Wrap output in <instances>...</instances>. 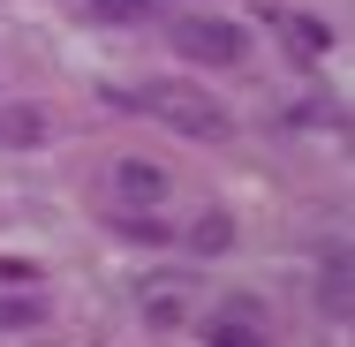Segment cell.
Instances as JSON below:
<instances>
[{
    "label": "cell",
    "mask_w": 355,
    "mask_h": 347,
    "mask_svg": "<svg viewBox=\"0 0 355 347\" xmlns=\"http://www.w3.org/2000/svg\"><path fill=\"white\" fill-rule=\"evenodd\" d=\"M106 189H114V204H121V211H159V204H166V189H174V174H166L159 159H114Z\"/></svg>",
    "instance_id": "cell-3"
},
{
    "label": "cell",
    "mask_w": 355,
    "mask_h": 347,
    "mask_svg": "<svg viewBox=\"0 0 355 347\" xmlns=\"http://www.w3.org/2000/svg\"><path fill=\"white\" fill-rule=\"evenodd\" d=\"M182 294H189L182 279H151V287H144V317H151V325H182Z\"/></svg>",
    "instance_id": "cell-8"
},
{
    "label": "cell",
    "mask_w": 355,
    "mask_h": 347,
    "mask_svg": "<svg viewBox=\"0 0 355 347\" xmlns=\"http://www.w3.org/2000/svg\"><path fill=\"white\" fill-rule=\"evenodd\" d=\"M182 242H189L197 257H219V249H234V219H227V211H197V226H189Z\"/></svg>",
    "instance_id": "cell-6"
},
{
    "label": "cell",
    "mask_w": 355,
    "mask_h": 347,
    "mask_svg": "<svg viewBox=\"0 0 355 347\" xmlns=\"http://www.w3.org/2000/svg\"><path fill=\"white\" fill-rule=\"evenodd\" d=\"M46 136H53V114L46 106H0V151H31Z\"/></svg>",
    "instance_id": "cell-4"
},
{
    "label": "cell",
    "mask_w": 355,
    "mask_h": 347,
    "mask_svg": "<svg viewBox=\"0 0 355 347\" xmlns=\"http://www.w3.org/2000/svg\"><path fill=\"white\" fill-rule=\"evenodd\" d=\"M83 8H91L98 23H144V15H151V0H83Z\"/></svg>",
    "instance_id": "cell-11"
},
{
    "label": "cell",
    "mask_w": 355,
    "mask_h": 347,
    "mask_svg": "<svg viewBox=\"0 0 355 347\" xmlns=\"http://www.w3.org/2000/svg\"><path fill=\"white\" fill-rule=\"evenodd\" d=\"M129 106L151 114L159 129H174L182 143H227V136H234V114L219 106L205 83H189V75H151V83L129 91Z\"/></svg>",
    "instance_id": "cell-1"
},
{
    "label": "cell",
    "mask_w": 355,
    "mask_h": 347,
    "mask_svg": "<svg viewBox=\"0 0 355 347\" xmlns=\"http://www.w3.org/2000/svg\"><path fill=\"white\" fill-rule=\"evenodd\" d=\"M46 325V294H0V332H31Z\"/></svg>",
    "instance_id": "cell-9"
},
{
    "label": "cell",
    "mask_w": 355,
    "mask_h": 347,
    "mask_svg": "<svg viewBox=\"0 0 355 347\" xmlns=\"http://www.w3.org/2000/svg\"><path fill=\"white\" fill-rule=\"evenodd\" d=\"M0 279H23V287H38V265H23V257H0Z\"/></svg>",
    "instance_id": "cell-12"
},
{
    "label": "cell",
    "mask_w": 355,
    "mask_h": 347,
    "mask_svg": "<svg viewBox=\"0 0 355 347\" xmlns=\"http://www.w3.org/2000/svg\"><path fill=\"white\" fill-rule=\"evenodd\" d=\"M287 46H295V61H325L333 53V30L318 15H287Z\"/></svg>",
    "instance_id": "cell-7"
},
{
    "label": "cell",
    "mask_w": 355,
    "mask_h": 347,
    "mask_svg": "<svg viewBox=\"0 0 355 347\" xmlns=\"http://www.w3.org/2000/svg\"><path fill=\"white\" fill-rule=\"evenodd\" d=\"M166 46L197 69H242L250 61V30L227 23V15H174L166 23Z\"/></svg>",
    "instance_id": "cell-2"
},
{
    "label": "cell",
    "mask_w": 355,
    "mask_h": 347,
    "mask_svg": "<svg viewBox=\"0 0 355 347\" xmlns=\"http://www.w3.org/2000/svg\"><path fill=\"white\" fill-rule=\"evenodd\" d=\"M121 242L159 249V242H174V234H166V219H159V211H121Z\"/></svg>",
    "instance_id": "cell-10"
},
{
    "label": "cell",
    "mask_w": 355,
    "mask_h": 347,
    "mask_svg": "<svg viewBox=\"0 0 355 347\" xmlns=\"http://www.w3.org/2000/svg\"><path fill=\"white\" fill-rule=\"evenodd\" d=\"M205 347H272V332H265V317H227V310H212L205 317Z\"/></svg>",
    "instance_id": "cell-5"
}]
</instances>
